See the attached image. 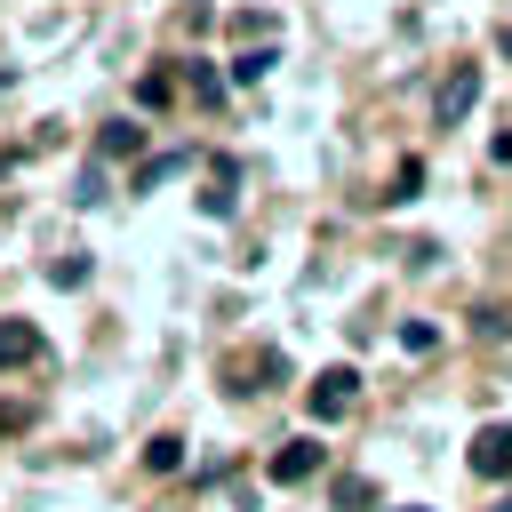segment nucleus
I'll return each mask as SVG.
<instances>
[{
    "instance_id": "12",
    "label": "nucleus",
    "mask_w": 512,
    "mask_h": 512,
    "mask_svg": "<svg viewBox=\"0 0 512 512\" xmlns=\"http://www.w3.org/2000/svg\"><path fill=\"white\" fill-rule=\"evenodd\" d=\"M168 88H176L168 72H144V80H136V104H168Z\"/></svg>"
},
{
    "instance_id": "11",
    "label": "nucleus",
    "mask_w": 512,
    "mask_h": 512,
    "mask_svg": "<svg viewBox=\"0 0 512 512\" xmlns=\"http://www.w3.org/2000/svg\"><path fill=\"white\" fill-rule=\"evenodd\" d=\"M200 208H208V216H232V168H216V184L200 192Z\"/></svg>"
},
{
    "instance_id": "18",
    "label": "nucleus",
    "mask_w": 512,
    "mask_h": 512,
    "mask_svg": "<svg viewBox=\"0 0 512 512\" xmlns=\"http://www.w3.org/2000/svg\"><path fill=\"white\" fill-rule=\"evenodd\" d=\"M496 512H512V504H496Z\"/></svg>"
},
{
    "instance_id": "8",
    "label": "nucleus",
    "mask_w": 512,
    "mask_h": 512,
    "mask_svg": "<svg viewBox=\"0 0 512 512\" xmlns=\"http://www.w3.org/2000/svg\"><path fill=\"white\" fill-rule=\"evenodd\" d=\"M96 144H104V152H112V160H128V152H136V144H144V128H136V120H112V128H104V136H96Z\"/></svg>"
},
{
    "instance_id": "2",
    "label": "nucleus",
    "mask_w": 512,
    "mask_h": 512,
    "mask_svg": "<svg viewBox=\"0 0 512 512\" xmlns=\"http://www.w3.org/2000/svg\"><path fill=\"white\" fill-rule=\"evenodd\" d=\"M472 104H480V64H448V80L432 88V120H440V128H456Z\"/></svg>"
},
{
    "instance_id": "10",
    "label": "nucleus",
    "mask_w": 512,
    "mask_h": 512,
    "mask_svg": "<svg viewBox=\"0 0 512 512\" xmlns=\"http://www.w3.org/2000/svg\"><path fill=\"white\" fill-rule=\"evenodd\" d=\"M368 504H376V488H368L360 472H352V480H336V512H368Z\"/></svg>"
},
{
    "instance_id": "16",
    "label": "nucleus",
    "mask_w": 512,
    "mask_h": 512,
    "mask_svg": "<svg viewBox=\"0 0 512 512\" xmlns=\"http://www.w3.org/2000/svg\"><path fill=\"white\" fill-rule=\"evenodd\" d=\"M496 48H504V56H512V24H504V32H496Z\"/></svg>"
},
{
    "instance_id": "14",
    "label": "nucleus",
    "mask_w": 512,
    "mask_h": 512,
    "mask_svg": "<svg viewBox=\"0 0 512 512\" xmlns=\"http://www.w3.org/2000/svg\"><path fill=\"white\" fill-rule=\"evenodd\" d=\"M400 344H408V352H432V344H440V328H432V320H408V328H400Z\"/></svg>"
},
{
    "instance_id": "17",
    "label": "nucleus",
    "mask_w": 512,
    "mask_h": 512,
    "mask_svg": "<svg viewBox=\"0 0 512 512\" xmlns=\"http://www.w3.org/2000/svg\"><path fill=\"white\" fill-rule=\"evenodd\" d=\"M400 512H432V504H400Z\"/></svg>"
},
{
    "instance_id": "1",
    "label": "nucleus",
    "mask_w": 512,
    "mask_h": 512,
    "mask_svg": "<svg viewBox=\"0 0 512 512\" xmlns=\"http://www.w3.org/2000/svg\"><path fill=\"white\" fill-rule=\"evenodd\" d=\"M352 400H360V368H320V376H312V392H304L312 424H336V416H352Z\"/></svg>"
},
{
    "instance_id": "9",
    "label": "nucleus",
    "mask_w": 512,
    "mask_h": 512,
    "mask_svg": "<svg viewBox=\"0 0 512 512\" xmlns=\"http://www.w3.org/2000/svg\"><path fill=\"white\" fill-rule=\"evenodd\" d=\"M416 192H424V160H400V168H392V192H384V200L400 208V200H416Z\"/></svg>"
},
{
    "instance_id": "15",
    "label": "nucleus",
    "mask_w": 512,
    "mask_h": 512,
    "mask_svg": "<svg viewBox=\"0 0 512 512\" xmlns=\"http://www.w3.org/2000/svg\"><path fill=\"white\" fill-rule=\"evenodd\" d=\"M192 96H200V104H216V96H224V80H216L208 64H192Z\"/></svg>"
},
{
    "instance_id": "5",
    "label": "nucleus",
    "mask_w": 512,
    "mask_h": 512,
    "mask_svg": "<svg viewBox=\"0 0 512 512\" xmlns=\"http://www.w3.org/2000/svg\"><path fill=\"white\" fill-rule=\"evenodd\" d=\"M40 360V328L32 320H0V368H32Z\"/></svg>"
},
{
    "instance_id": "4",
    "label": "nucleus",
    "mask_w": 512,
    "mask_h": 512,
    "mask_svg": "<svg viewBox=\"0 0 512 512\" xmlns=\"http://www.w3.org/2000/svg\"><path fill=\"white\" fill-rule=\"evenodd\" d=\"M264 472H272V480H280V488H304V480H312V472H320V440H280V448H272V464H264Z\"/></svg>"
},
{
    "instance_id": "3",
    "label": "nucleus",
    "mask_w": 512,
    "mask_h": 512,
    "mask_svg": "<svg viewBox=\"0 0 512 512\" xmlns=\"http://www.w3.org/2000/svg\"><path fill=\"white\" fill-rule=\"evenodd\" d=\"M472 472L480 480H512V424H480L472 432Z\"/></svg>"
},
{
    "instance_id": "13",
    "label": "nucleus",
    "mask_w": 512,
    "mask_h": 512,
    "mask_svg": "<svg viewBox=\"0 0 512 512\" xmlns=\"http://www.w3.org/2000/svg\"><path fill=\"white\" fill-rule=\"evenodd\" d=\"M176 168H184L176 152H168V160H144V168H136V192H152V184H160V176H176Z\"/></svg>"
},
{
    "instance_id": "6",
    "label": "nucleus",
    "mask_w": 512,
    "mask_h": 512,
    "mask_svg": "<svg viewBox=\"0 0 512 512\" xmlns=\"http://www.w3.org/2000/svg\"><path fill=\"white\" fill-rule=\"evenodd\" d=\"M144 464H152V472H184V440H176V432H152V440H144Z\"/></svg>"
},
{
    "instance_id": "7",
    "label": "nucleus",
    "mask_w": 512,
    "mask_h": 512,
    "mask_svg": "<svg viewBox=\"0 0 512 512\" xmlns=\"http://www.w3.org/2000/svg\"><path fill=\"white\" fill-rule=\"evenodd\" d=\"M272 64H280L272 48H248V56H232V80H240V88H256V80H264Z\"/></svg>"
}]
</instances>
